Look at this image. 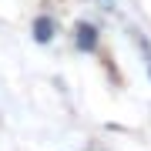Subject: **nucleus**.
I'll return each mask as SVG.
<instances>
[{
  "label": "nucleus",
  "mask_w": 151,
  "mask_h": 151,
  "mask_svg": "<svg viewBox=\"0 0 151 151\" xmlns=\"http://www.w3.org/2000/svg\"><path fill=\"white\" fill-rule=\"evenodd\" d=\"M77 47L81 50H94L97 47V27L94 24H81L77 27Z\"/></svg>",
  "instance_id": "f257e3e1"
},
{
  "label": "nucleus",
  "mask_w": 151,
  "mask_h": 151,
  "mask_svg": "<svg viewBox=\"0 0 151 151\" xmlns=\"http://www.w3.org/2000/svg\"><path fill=\"white\" fill-rule=\"evenodd\" d=\"M50 37H54V24H50L47 17H37V20H34V40H37V44H47Z\"/></svg>",
  "instance_id": "f03ea898"
},
{
  "label": "nucleus",
  "mask_w": 151,
  "mask_h": 151,
  "mask_svg": "<svg viewBox=\"0 0 151 151\" xmlns=\"http://www.w3.org/2000/svg\"><path fill=\"white\" fill-rule=\"evenodd\" d=\"M148 70H151V67H148Z\"/></svg>",
  "instance_id": "7ed1b4c3"
}]
</instances>
